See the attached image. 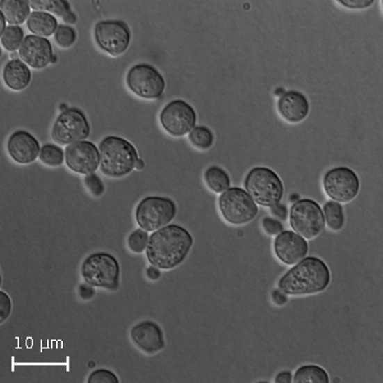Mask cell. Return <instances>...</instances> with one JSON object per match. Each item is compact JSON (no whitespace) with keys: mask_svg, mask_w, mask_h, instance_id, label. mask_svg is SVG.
<instances>
[{"mask_svg":"<svg viewBox=\"0 0 383 383\" xmlns=\"http://www.w3.org/2000/svg\"><path fill=\"white\" fill-rule=\"evenodd\" d=\"M192 245L193 236L187 229L169 224L151 234L146 256L151 266L168 271L186 261Z\"/></svg>","mask_w":383,"mask_h":383,"instance_id":"cell-1","label":"cell"},{"mask_svg":"<svg viewBox=\"0 0 383 383\" xmlns=\"http://www.w3.org/2000/svg\"><path fill=\"white\" fill-rule=\"evenodd\" d=\"M331 272L325 261L305 257L279 280V290L286 295L302 297L318 294L329 288Z\"/></svg>","mask_w":383,"mask_h":383,"instance_id":"cell-2","label":"cell"},{"mask_svg":"<svg viewBox=\"0 0 383 383\" xmlns=\"http://www.w3.org/2000/svg\"><path fill=\"white\" fill-rule=\"evenodd\" d=\"M100 169L109 178H123L136 169L138 152L133 145L117 136H109L100 143Z\"/></svg>","mask_w":383,"mask_h":383,"instance_id":"cell-3","label":"cell"},{"mask_svg":"<svg viewBox=\"0 0 383 383\" xmlns=\"http://www.w3.org/2000/svg\"><path fill=\"white\" fill-rule=\"evenodd\" d=\"M245 192L253 201L263 207H272L282 202L284 197V183L280 177L271 169L256 166L250 169L244 179Z\"/></svg>","mask_w":383,"mask_h":383,"instance_id":"cell-4","label":"cell"},{"mask_svg":"<svg viewBox=\"0 0 383 383\" xmlns=\"http://www.w3.org/2000/svg\"><path fill=\"white\" fill-rule=\"evenodd\" d=\"M81 274L83 280L94 288L117 290L120 282V265L117 259L106 252H96L87 257Z\"/></svg>","mask_w":383,"mask_h":383,"instance_id":"cell-5","label":"cell"},{"mask_svg":"<svg viewBox=\"0 0 383 383\" xmlns=\"http://www.w3.org/2000/svg\"><path fill=\"white\" fill-rule=\"evenodd\" d=\"M219 210L231 225H245L259 215V204L242 188H229L219 197Z\"/></svg>","mask_w":383,"mask_h":383,"instance_id":"cell-6","label":"cell"},{"mask_svg":"<svg viewBox=\"0 0 383 383\" xmlns=\"http://www.w3.org/2000/svg\"><path fill=\"white\" fill-rule=\"evenodd\" d=\"M175 215L177 204L168 197H146L136 209V221L146 231H156L169 225Z\"/></svg>","mask_w":383,"mask_h":383,"instance_id":"cell-7","label":"cell"},{"mask_svg":"<svg viewBox=\"0 0 383 383\" xmlns=\"http://www.w3.org/2000/svg\"><path fill=\"white\" fill-rule=\"evenodd\" d=\"M91 132L86 114L77 108H68L56 117L51 128V138L59 146H70L85 141Z\"/></svg>","mask_w":383,"mask_h":383,"instance_id":"cell-8","label":"cell"},{"mask_svg":"<svg viewBox=\"0 0 383 383\" xmlns=\"http://www.w3.org/2000/svg\"><path fill=\"white\" fill-rule=\"evenodd\" d=\"M290 227L294 233L307 241L314 239L325 229V218L321 206L313 199H298L289 212Z\"/></svg>","mask_w":383,"mask_h":383,"instance_id":"cell-9","label":"cell"},{"mask_svg":"<svg viewBox=\"0 0 383 383\" xmlns=\"http://www.w3.org/2000/svg\"><path fill=\"white\" fill-rule=\"evenodd\" d=\"M125 83L131 92L145 100L160 99L165 91L164 76L147 63L133 65L127 73Z\"/></svg>","mask_w":383,"mask_h":383,"instance_id":"cell-10","label":"cell"},{"mask_svg":"<svg viewBox=\"0 0 383 383\" xmlns=\"http://www.w3.org/2000/svg\"><path fill=\"white\" fill-rule=\"evenodd\" d=\"M94 39L102 51L111 56H119L128 50L132 33L128 24L123 21L108 19L95 24Z\"/></svg>","mask_w":383,"mask_h":383,"instance_id":"cell-11","label":"cell"},{"mask_svg":"<svg viewBox=\"0 0 383 383\" xmlns=\"http://www.w3.org/2000/svg\"><path fill=\"white\" fill-rule=\"evenodd\" d=\"M322 184L329 199L339 204L352 202L359 193L360 181L357 172L345 166L329 169L323 175Z\"/></svg>","mask_w":383,"mask_h":383,"instance_id":"cell-12","label":"cell"},{"mask_svg":"<svg viewBox=\"0 0 383 383\" xmlns=\"http://www.w3.org/2000/svg\"><path fill=\"white\" fill-rule=\"evenodd\" d=\"M160 123L166 133L172 137H183L196 127V110L184 100H174L161 110Z\"/></svg>","mask_w":383,"mask_h":383,"instance_id":"cell-13","label":"cell"},{"mask_svg":"<svg viewBox=\"0 0 383 383\" xmlns=\"http://www.w3.org/2000/svg\"><path fill=\"white\" fill-rule=\"evenodd\" d=\"M65 164L72 172L90 175L100 166V151L90 141H79L67 146Z\"/></svg>","mask_w":383,"mask_h":383,"instance_id":"cell-14","label":"cell"},{"mask_svg":"<svg viewBox=\"0 0 383 383\" xmlns=\"http://www.w3.org/2000/svg\"><path fill=\"white\" fill-rule=\"evenodd\" d=\"M308 250L309 247L307 239L294 231L286 230L276 235L274 242L275 256L285 265H297L298 262L307 257Z\"/></svg>","mask_w":383,"mask_h":383,"instance_id":"cell-15","label":"cell"},{"mask_svg":"<svg viewBox=\"0 0 383 383\" xmlns=\"http://www.w3.org/2000/svg\"><path fill=\"white\" fill-rule=\"evenodd\" d=\"M18 51L21 60L33 70H44L54 59V51L50 41L35 35H28Z\"/></svg>","mask_w":383,"mask_h":383,"instance_id":"cell-16","label":"cell"},{"mask_svg":"<svg viewBox=\"0 0 383 383\" xmlns=\"http://www.w3.org/2000/svg\"><path fill=\"white\" fill-rule=\"evenodd\" d=\"M134 345L147 355H154L165 348L164 331L154 321H142L131 329Z\"/></svg>","mask_w":383,"mask_h":383,"instance_id":"cell-17","label":"cell"},{"mask_svg":"<svg viewBox=\"0 0 383 383\" xmlns=\"http://www.w3.org/2000/svg\"><path fill=\"white\" fill-rule=\"evenodd\" d=\"M9 156L17 164L27 165L33 163L40 156V143L27 131H16L9 136L7 142Z\"/></svg>","mask_w":383,"mask_h":383,"instance_id":"cell-18","label":"cell"},{"mask_svg":"<svg viewBox=\"0 0 383 383\" xmlns=\"http://www.w3.org/2000/svg\"><path fill=\"white\" fill-rule=\"evenodd\" d=\"M277 111L284 120L291 124H297L308 117L309 101L300 91H286L277 100Z\"/></svg>","mask_w":383,"mask_h":383,"instance_id":"cell-19","label":"cell"},{"mask_svg":"<svg viewBox=\"0 0 383 383\" xmlns=\"http://www.w3.org/2000/svg\"><path fill=\"white\" fill-rule=\"evenodd\" d=\"M30 67L21 59H13L6 64L3 70V79L8 88L13 91H24L31 83Z\"/></svg>","mask_w":383,"mask_h":383,"instance_id":"cell-20","label":"cell"},{"mask_svg":"<svg viewBox=\"0 0 383 383\" xmlns=\"http://www.w3.org/2000/svg\"><path fill=\"white\" fill-rule=\"evenodd\" d=\"M0 9L10 26H19L27 22L31 15V4L26 0H1Z\"/></svg>","mask_w":383,"mask_h":383,"instance_id":"cell-21","label":"cell"},{"mask_svg":"<svg viewBox=\"0 0 383 383\" xmlns=\"http://www.w3.org/2000/svg\"><path fill=\"white\" fill-rule=\"evenodd\" d=\"M27 27L32 35L40 38H49L58 30V21L54 16L45 12H32L27 19Z\"/></svg>","mask_w":383,"mask_h":383,"instance_id":"cell-22","label":"cell"},{"mask_svg":"<svg viewBox=\"0 0 383 383\" xmlns=\"http://www.w3.org/2000/svg\"><path fill=\"white\" fill-rule=\"evenodd\" d=\"M204 180L207 188L215 193H224L230 188V177L225 169L218 165H212L206 169L204 174Z\"/></svg>","mask_w":383,"mask_h":383,"instance_id":"cell-23","label":"cell"},{"mask_svg":"<svg viewBox=\"0 0 383 383\" xmlns=\"http://www.w3.org/2000/svg\"><path fill=\"white\" fill-rule=\"evenodd\" d=\"M293 381L295 383H329V373L320 366H302L294 373Z\"/></svg>","mask_w":383,"mask_h":383,"instance_id":"cell-24","label":"cell"},{"mask_svg":"<svg viewBox=\"0 0 383 383\" xmlns=\"http://www.w3.org/2000/svg\"><path fill=\"white\" fill-rule=\"evenodd\" d=\"M323 218H325V224L332 231H340L345 225V212L341 204L329 201L326 202L323 209Z\"/></svg>","mask_w":383,"mask_h":383,"instance_id":"cell-25","label":"cell"},{"mask_svg":"<svg viewBox=\"0 0 383 383\" xmlns=\"http://www.w3.org/2000/svg\"><path fill=\"white\" fill-rule=\"evenodd\" d=\"M30 4L36 12H45L51 16L64 18L71 13V4L67 0H32Z\"/></svg>","mask_w":383,"mask_h":383,"instance_id":"cell-26","label":"cell"},{"mask_svg":"<svg viewBox=\"0 0 383 383\" xmlns=\"http://www.w3.org/2000/svg\"><path fill=\"white\" fill-rule=\"evenodd\" d=\"M189 142L201 151H207L211 149L215 142V136L213 132L209 127L204 125H197L189 133H188Z\"/></svg>","mask_w":383,"mask_h":383,"instance_id":"cell-27","label":"cell"},{"mask_svg":"<svg viewBox=\"0 0 383 383\" xmlns=\"http://www.w3.org/2000/svg\"><path fill=\"white\" fill-rule=\"evenodd\" d=\"M24 38V30L19 26H8L6 31L0 35L1 47L8 51H16L22 47Z\"/></svg>","mask_w":383,"mask_h":383,"instance_id":"cell-28","label":"cell"},{"mask_svg":"<svg viewBox=\"0 0 383 383\" xmlns=\"http://www.w3.org/2000/svg\"><path fill=\"white\" fill-rule=\"evenodd\" d=\"M40 161L50 168H56L65 161V152L56 145H45L40 152Z\"/></svg>","mask_w":383,"mask_h":383,"instance_id":"cell-29","label":"cell"},{"mask_svg":"<svg viewBox=\"0 0 383 383\" xmlns=\"http://www.w3.org/2000/svg\"><path fill=\"white\" fill-rule=\"evenodd\" d=\"M54 40L58 47L68 49V47H73V44L76 42L77 32L72 26L59 24L58 30L55 32Z\"/></svg>","mask_w":383,"mask_h":383,"instance_id":"cell-30","label":"cell"},{"mask_svg":"<svg viewBox=\"0 0 383 383\" xmlns=\"http://www.w3.org/2000/svg\"><path fill=\"white\" fill-rule=\"evenodd\" d=\"M149 239V236L147 234V231L140 227V229L134 230L133 233L129 235V238H128V247L134 253H142L143 250H147Z\"/></svg>","mask_w":383,"mask_h":383,"instance_id":"cell-31","label":"cell"},{"mask_svg":"<svg viewBox=\"0 0 383 383\" xmlns=\"http://www.w3.org/2000/svg\"><path fill=\"white\" fill-rule=\"evenodd\" d=\"M88 383H119V378H117V375L111 370H108V369H97L92 372L88 380H87Z\"/></svg>","mask_w":383,"mask_h":383,"instance_id":"cell-32","label":"cell"},{"mask_svg":"<svg viewBox=\"0 0 383 383\" xmlns=\"http://www.w3.org/2000/svg\"><path fill=\"white\" fill-rule=\"evenodd\" d=\"M85 184L86 187L90 189V192L96 197H100L104 195L105 192V187H104V183L102 180L100 179V177H97L96 174H90V175H86L85 178Z\"/></svg>","mask_w":383,"mask_h":383,"instance_id":"cell-33","label":"cell"},{"mask_svg":"<svg viewBox=\"0 0 383 383\" xmlns=\"http://www.w3.org/2000/svg\"><path fill=\"white\" fill-rule=\"evenodd\" d=\"M262 227L268 235H279L284 231L282 221L274 218H265L262 221Z\"/></svg>","mask_w":383,"mask_h":383,"instance_id":"cell-34","label":"cell"},{"mask_svg":"<svg viewBox=\"0 0 383 383\" xmlns=\"http://www.w3.org/2000/svg\"><path fill=\"white\" fill-rule=\"evenodd\" d=\"M12 312V300L8 294L0 291V322L6 321Z\"/></svg>","mask_w":383,"mask_h":383,"instance_id":"cell-35","label":"cell"},{"mask_svg":"<svg viewBox=\"0 0 383 383\" xmlns=\"http://www.w3.org/2000/svg\"><path fill=\"white\" fill-rule=\"evenodd\" d=\"M337 3L349 9H366L370 7L375 1L373 0H339Z\"/></svg>","mask_w":383,"mask_h":383,"instance_id":"cell-36","label":"cell"},{"mask_svg":"<svg viewBox=\"0 0 383 383\" xmlns=\"http://www.w3.org/2000/svg\"><path fill=\"white\" fill-rule=\"evenodd\" d=\"M271 211L274 213L275 218H277V220H280V221H285V220L288 219V213H289V212H288L286 206L282 204V202L272 206V207H271Z\"/></svg>","mask_w":383,"mask_h":383,"instance_id":"cell-37","label":"cell"},{"mask_svg":"<svg viewBox=\"0 0 383 383\" xmlns=\"http://www.w3.org/2000/svg\"><path fill=\"white\" fill-rule=\"evenodd\" d=\"M94 286L88 285V284H83L79 286V295L83 298V299H91L95 295V290L92 289Z\"/></svg>","mask_w":383,"mask_h":383,"instance_id":"cell-38","label":"cell"},{"mask_svg":"<svg viewBox=\"0 0 383 383\" xmlns=\"http://www.w3.org/2000/svg\"><path fill=\"white\" fill-rule=\"evenodd\" d=\"M272 300H274L275 304L284 305L288 302V295L284 294L282 290H274L272 291Z\"/></svg>","mask_w":383,"mask_h":383,"instance_id":"cell-39","label":"cell"},{"mask_svg":"<svg viewBox=\"0 0 383 383\" xmlns=\"http://www.w3.org/2000/svg\"><path fill=\"white\" fill-rule=\"evenodd\" d=\"M275 382L276 383L293 382V375L290 373L289 370H285V372H280L279 375H276V378H275Z\"/></svg>","mask_w":383,"mask_h":383,"instance_id":"cell-40","label":"cell"},{"mask_svg":"<svg viewBox=\"0 0 383 383\" xmlns=\"http://www.w3.org/2000/svg\"><path fill=\"white\" fill-rule=\"evenodd\" d=\"M147 277L149 280H158L161 277V270L155 266L147 268Z\"/></svg>","mask_w":383,"mask_h":383,"instance_id":"cell-41","label":"cell"},{"mask_svg":"<svg viewBox=\"0 0 383 383\" xmlns=\"http://www.w3.org/2000/svg\"><path fill=\"white\" fill-rule=\"evenodd\" d=\"M63 19H64L67 24H74V22L77 21V19H76V16H74L72 12L70 15H67V16L64 17Z\"/></svg>","mask_w":383,"mask_h":383,"instance_id":"cell-42","label":"cell"},{"mask_svg":"<svg viewBox=\"0 0 383 383\" xmlns=\"http://www.w3.org/2000/svg\"><path fill=\"white\" fill-rule=\"evenodd\" d=\"M143 168H145V163H143V160L138 158V161H137V164H136V169H137V170H142Z\"/></svg>","mask_w":383,"mask_h":383,"instance_id":"cell-43","label":"cell"},{"mask_svg":"<svg viewBox=\"0 0 383 383\" xmlns=\"http://www.w3.org/2000/svg\"><path fill=\"white\" fill-rule=\"evenodd\" d=\"M282 94H284V91H282V88H279V90L276 91V95H280V96H282Z\"/></svg>","mask_w":383,"mask_h":383,"instance_id":"cell-44","label":"cell"}]
</instances>
